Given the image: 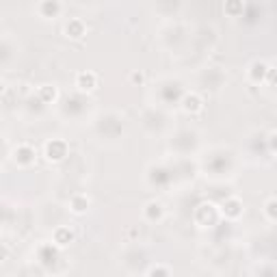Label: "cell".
Listing matches in <instances>:
<instances>
[{
  "mask_svg": "<svg viewBox=\"0 0 277 277\" xmlns=\"http://www.w3.org/2000/svg\"><path fill=\"white\" fill-rule=\"evenodd\" d=\"M143 216L148 221H160L162 216H164V206L160 202H156V200H152V202H148L145 204V208H143Z\"/></svg>",
  "mask_w": 277,
  "mask_h": 277,
  "instance_id": "1",
  "label": "cell"
},
{
  "mask_svg": "<svg viewBox=\"0 0 277 277\" xmlns=\"http://www.w3.org/2000/svg\"><path fill=\"white\" fill-rule=\"evenodd\" d=\"M76 87L80 91H94L98 87V74H94V72H80L76 76Z\"/></svg>",
  "mask_w": 277,
  "mask_h": 277,
  "instance_id": "2",
  "label": "cell"
},
{
  "mask_svg": "<svg viewBox=\"0 0 277 277\" xmlns=\"http://www.w3.org/2000/svg\"><path fill=\"white\" fill-rule=\"evenodd\" d=\"M89 197L87 195H74L72 197V202H70V210L74 214H87V210H89Z\"/></svg>",
  "mask_w": 277,
  "mask_h": 277,
  "instance_id": "3",
  "label": "cell"
},
{
  "mask_svg": "<svg viewBox=\"0 0 277 277\" xmlns=\"http://www.w3.org/2000/svg\"><path fill=\"white\" fill-rule=\"evenodd\" d=\"M32 160H35V150L32 148H28V145H20L16 150V162L18 164L26 167V164H30Z\"/></svg>",
  "mask_w": 277,
  "mask_h": 277,
  "instance_id": "4",
  "label": "cell"
},
{
  "mask_svg": "<svg viewBox=\"0 0 277 277\" xmlns=\"http://www.w3.org/2000/svg\"><path fill=\"white\" fill-rule=\"evenodd\" d=\"M54 242L58 247H68L74 242V232H72L70 228H58L54 232Z\"/></svg>",
  "mask_w": 277,
  "mask_h": 277,
  "instance_id": "5",
  "label": "cell"
},
{
  "mask_svg": "<svg viewBox=\"0 0 277 277\" xmlns=\"http://www.w3.org/2000/svg\"><path fill=\"white\" fill-rule=\"evenodd\" d=\"M240 212H242V204L238 200H228L223 204V214L230 216V219H236Z\"/></svg>",
  "mask_w": 277,
  "mask_h": 277,
  "instance_id": "6",
  "label": "cell"
},
{
  "mask_svg": "<svg viewBox=\"0 0 277 277\" xmlns=\"http://www.w3.org/2000/svg\"><path fill=\"white\" fill-rule=\"evenodd\" d=\"M39 11H42V18H54V16H58V13L63 11V4L61 2H42L37 6Z\"/></svg>",
  "mask_w": 277,
  "mask_h": 277,
  "instance_id": "7",
  "label": "cell"
},
{
  "mask_svg": "<svg viewBox=\"0 0 277 277\" xmlns=\"http://www.w3.org/2000/svg\"><path fill=\"white\" fill-rule=\"evenodd\" d=\"M182 108L186 110V113H200V110H202V100H200V98H197L195 94H190V96L184 98Z\"/></svg>",
  "mask_w": 277,
  "mask_h": 277,
  "instance_id": "8",
  "label": "cell"
},
{
  "mask_svg": "<svg viewBox=\"0 0 277 277\" xmlns=\"http://www.w3.org/2000/svg\"><path fill=\"white\" fill-rule=\"evenodd\" d=\"M37 94H39V98H42L44 102H54L58 98V89L54 87V84H42Z\"/></svg>",
  "mask_w": 277,
  "mask_h": 277,
  "instance_id": "9",
  "label": "cell"
},
{
  "mask_svg": "<svg viewBox=\"0 0 277 277\" xmlns=\"http://www.w3.org/2000/svg\"><path fill=\"white\" fill-rule=\"evenodd\" d=\"M65 32H68V37H82L84 26H82L80 20H70L68 26H65Z\"/></svg>",
  "mask_w": 277,
  "mask_h": 277,
  "instance_id": "10",
  "label": "cell"
},
{
  "mask_svg": "<svg viewBox=\"0 0 277 277\" xmlns=\"http://www.w3.org/2000/svg\"><path fill=\"white\" fill-rule=\"evenodd\" d=\"M264 214H266V219L268 221H275V200H273V197H271V200H268L266 202V208H264Z\"/></svg>",
  "mask_w": 277,
  "mask_h": 277,
  "instance_id": "11",
  "label": "cell"
},
{
  "mask_svg": "<svg viewBox=\"0 0 277 277\" xmlns=\"http://www.w3.org/2000/svg\"><path fill=\"white\" fill-rule=\"evenodd\" d=\"M143 80H145L143 72H132V74H130V82H134V84H143Z\"/></svg>",
  "mask_w": 277,
  "mask_h": 277,
  "instance_id": "12",
  "label": "cell"
},
{
  "mask_svg": "<svg viewBox=\"0 0 277 277\" xmlns=\"http://www.w3.org/2000/svg\"><path fill=\"white\" fill-rule=\"evenodd\" d=\"M9 258V247H4V245H0V262Z\"/></svg>",
  "mask_w": 277,
  "mask_h": 277,
  "instance_id": "13",
  "label": "cell"
},
{
  "mask_svg": "<svg viewBox=\"0 0 277 277\" xmlns=\"http://www.w3.org/2000/svg\"><path fill=\"white\" fill-rule=\"evenodd\" d=\"M4 89H6V82L0 80V94H4Z\"/></svg>",
  "mask_w": 277,
  "mask_h": 277,
  "instance_id": "14",
  "label": "cell"
}]
</instances>
